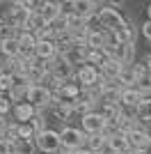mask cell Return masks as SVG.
I'll return each mask as SVG.
<instances>
[{
  "label": "cell",
  "mask_w": 151,
  "mask_h": 154,
  "mask_svg": "<svg viewBox=\"0 0 151 154\" xmlns=\"http://www.w3.org/2000/svg\"><path fill=\"white\" fill-rule=\"evenodd\" d=\"M99 113L103 115L105 122H117L119 115L124 113V108H121V103H101V106H99Z\"/></svg>",
  "instance_id": "obj_16"
},
{
  "label": "cell",
  "mask_w": 151,
  "mask_h": 154,
  "mask_svg": "<svg viewBox=\"0 0 151 154\" xmlns=\"http://www.w3.org/2000/svg\"><path fill=\"white\" fill-rule=\"evenodd\" d=\"M53 99H55V94H53L48 88H44V85H30V90L25 94V101L32 103L39 113H44V108H50Z\"/></svg>",
  "instance_id": "obj_5"
},
{
  "label": "cell",
  "mask_w": 151,
  "mask_h": 154,
  "mask_svg": "<svg viewBox=\"0 0 151 154\" xmlns=\"http://www.w3.org/2000/svg\"><path fill=\"white\" fill-rule=\"evenodd\" d=\"M144 64H147V69H149V74H151V53L144 58Z\"/></svg>",
  "instance_id": "obj_26"
},
{
  "label": "cell",
  "mask_w": 151,
  "mask_h": 154,
  "mask_svg": "<svg viewBox=\"0 0 151 154\" xmlns=\"http://www.w3.org/2000/svg\"><path fill=\"white\" fill-rule=\"evenodd\" d=\"M147 16H149V21H151V5L147 7Z\"/></svg>",
  "instance_id": "obj_28"
},
{
  "label": "cell",
  "mask_w": 151,
  "mask_h": 154,
  "mask_svg": "<svg viewBox=\"0 0 151 154\" xmlns=\"http://www.w3.org/2000/svg\"><path fill=\"white\" fill-rule=\"evenodd\" d=\"M149 134H151V127H149Z\"/></svg>",
  "instance_id": "obj_31"
},
{
  "label": "cell",
  "mask_w": 151,
  "mask_h": 154,
  "mask_svg": "<svg viewBox=\"0 0 151 154\" xmlns=\"http://www.w3.org/2000/svg\"><path fill=\"white\" fill-rule=\"evenodd\" d=\"M2 74H5V64H0V76H2Z\"/></svg>",
  "instance_id": "obj_29"
},
{
  "label": "cell",
  "mask_w": 151,
  "mask_h": 154,
  "mask_svg": "<svg viewBox=\"0 0 151 154\" xmlns=\"http://www.w3.org/2000/svg\"><path fill=\"white\" fill-rule=\"evenodd\" d=\"M71 154H94V152L87 149V147H80V149H76V152H71Z\"/></svg>",
  "instance_id": "obj_25"
},
{
  "label": "cell",
  "mask_w": 151,
  "mask_h": 154,
  "mask_svg": "<svg viewBox=\"0 0 151 154\" xmlns=\"http://www.w3.org/2000/svg\"><path fill=\"white\" fill-rule=\"evenodd\" d=\"M14 106L16 103H12V99L7 94H0V117H7L9 113H14Z\"/></svg>",
  "instance_id": "obj_21"
},
{
  "label": "cell",
  "mask_w": 151,
  "mask_h": 154,
  "mask_svg": "<svg viewBox=\"0 0 151 154\" xmlns=\"http://www.w3.org/2000/svg\"><path fill=\"white\" fill-rule=\"evenodd\" d=\"M133 154H149V149H138V152H133Z\"/></svg>",
  "instance_id": "obj_27"
},
{
  "label": "cell",
  "mask_w": 151,
  "mask_h": 154,
  "mask_svg": "<svg viewBox=\"0 0 151 154\" xmlns=\"http://www.w3.org/2000/svg\"><path fill=\"white\" fill-rule=\"evenodd\" d=\"M121 154H133V149H131V152H121Z\"/></svg>",
  "instance_id": "obj_30"
},
{
  "label": "cell",
  "mask_w": 151,
  "mask_h": 154,
  "mask_svg": "<svg viewBox=\"0 0 151 154\" xmlns=\"http://www.w3.org/2000/svg\"><path fill=\"white\" fill-rule=\"evenodd\" d=\"M140 28H142V35H144V37H147V39L151 42V21L147 19V21H144V23H142Z\"/></svg>",
  "instance_id": "obj_22"
},
{
  "label": "cell",
  "mask_w": 151,
  "mask_h": 154,
  "mask_svg": "<svg viewBox=\"0 0 151 154\" xmlns=\"http://www.w3.org/2000/svg\"><path fill=\"white\" fill-rule=\"evenodd\" d=\"M39 14L44 16L46 23H50V21L60 19V16H64V12H62V2H41V7H39Z\"/></svg>",
  "instance_id": "obj_15"
},
{
  "label": "cell",
  "mask_w": 151,
  "mask_h": 154,
  "mask_svg": "<svg viewBox=\"0 0 151 154\" xmlns=\"http://www.w3.org/2000/svg\"><path fill=\"white\" fill-rule=\"evenodd\" d=\"M34 147L39 149V154H57L62 149V136L55 129H46L34 138Z\"/></svg>",
  "instance_id": "obj_2"
},
{
  "label": "cell",
  "mask_w": 151,
  "mask_h": 154,
  "mask_svg": "<svg viewBox=\"0 0 151 154\" xmlns=\"http://www.w3.org/2000/svg\"><path fill=\"white\" fill-rule=\"evenodd\" d=\"M55 99L62 101V103H69V106L76 108V106L85 99V88L73 78V81H69V83H62V88L55 92Z\"/></svg>",
  "instance_id": "obj_3"
},
{
  "label": "cell",
  "mask_w": 151,
  "mask_h": 154,
  "mask_svg": "<svg viewBox=\"0 0 151 154\" xmlns=\"http://www.w3.org/2000/svg\"><path fill=\"white\" fill-rule=\"evenodd\" d=\"M105 145H108V138H105L103 134H89L87 138H85V147L92 149L94 154H96V152H101V149L105 147Z\"/></svg>",
  "instance_id": "obj_20"
},
{
  "label": "cell",
  "mask_w": 151,
  "mask_h": 154,
  "mask_svg": "<svg viewBox=\"0 0 151 154\" xmlns=\"http://www.w3.org/2000/svg\"><path fill=\"white\" fill-rule=\"evenodd\" d=\"M5 30H7V21H5V19H0V39L5 37Z\"/></svg>",
  "instance_id": "obj_23"
},
{
  "label": "cell",
  "mask_w": 151,
  "mask_h": 154,
  "mask_svg": "<svg viewBox=\"0 0 151 154\" xmlns=\"http://www.w3.org/2000/svg\"><path fill=\"white\" fill-rule=\"evenodd\" d=\"M60 136H62V147L69 149V152H76V149L85 147V138H87V134H85L80 127L64 124V127L60 129Z\"/></svg>",
  "instance_id": "obj_4"
},
{
  "label": "cell",
  "mask_w": 151,
  "mask_h": 154,
  "mask_svg": "<svg viewBox=\"0 0 151 154\" xmlns=\"http://www.w3.org/2000/svg\"><path fill=\"white\" fill-rule=\"evenodd\" d=\"M128 143H131V149L138 152V149H151V134L149 129H144L142 124H138V129H133L128 134Z\"/></svg>",
  "instance_id": "obj_8"
},
{
  "label": "cell",
  "mask_w": 151,
  "mask_h": 154,
  "mask_svg": "<svg viewBox=\"0 0 151 154\" xmlns=\"http://www.w3.org/2000/svg\"><path fill=\"white\" fill-rule=\"evenodd\" d=\"M0 55H2L5 60L21 58V44H19V37H5V39H0Z\"/></svg>",
  "instance_id": "obj_12"
},
{
  "label": "cell",
  "mask_w": 151,
  "mask_h": 154,
  "mask_svg": "<svg viewBox=\"0 0 151 154\" xmlns=\"http://www.w3.org/2000/svg\"><path fill=\"white\" fill-rule=\"evenodd\" d=\"M149 46H151V42H149Z\"/></svg>",
  "instance_id": "obj_32"
},
{
  "label": "cell",
  "mask_w": 151,
  "mask_h": 154,
  "mask_svg": "<svg viewBox=\"0 0 151 154\" xmlns=\"http://www.w3.org/2000/svg\"><path fill=\"white\" fill-rule=\"evenodd\" d=\"M73 113H76L73 106H69V103H62V101H57V99H53V103H50V115L55 117L57 122H67Z\"/></svg>",
  "instance_id": "obj_14"
},
{
  "label": "cell",
  "mask_w": 151,
  "mask_h": 154,
  "mask_svg": "<svg viewBox=\"0 0 151 154\" xmlns=\"http://www.w3.org/2000/svg\"><path fill=\"white\" fill-rule=\"evenodd\" d=\"M0 154H7V140L0 138Z\"/></svg>",
  "instance_id": "obj_24"
},
{
  "label": "cell",
  "mask_w": 151,
  "mask_h": 154,
  "mask_svg": "<svg viewBox=\"0 0 151 154\" xmlns=\"http://www.w3.org/2000/svg\"><path fill=\"white\" fill-rule=\"evenodd\" d=\"M37 154H39V152H37Z\"/></svg>",
  "instance_id": "obj_34"
},
{
  "label": "cell",
  "mask_w": 151,
  "mask_h": 154,
  "mask_svg": "<svg viewBox=\"0 0 151 154\" xmlns=\"http://www.w3.org/2000/svg\"><path fill=\"white\" fill-rule=\"evenodd\" d=\"M34 58H37L39 62H44V64L57 60L60 58V46H57V42H39Z\"/></svg>",
  "instance_id": "obj_9"
},
{
  "label": "cell",
  "mask_w": 151,
  "mask_h": 154,
  "mask_svg": "<svg viewBox=\"0 0 151 154\" xmlns=\"http://www.w3.org/2000/svg\"><path fill=\"white\" fill-rule=\"evenodd\" d=\"M76 81H78L85 90H89V88H96V85L103 83V76H101L99 67H94V64H82V67L76 69Z\"/></svg>",
  "instance_id": "obj_6"
},
{
  "label": "cell",
  "mask_w": 151,
  "mask_h": 154,
  "mask_svg": "<svg viewBox=\"0 0 151 154\" xmlns=\"http://www.w3.org/2000/svg\"><path fill=\"white\" fill-rule=\"evenodd\" d=\"M108 145L114 154H121V152H131V143H128V136L126 134H117L112 138H108Z\"/></svg>",
  "instance_id": "obj_17"
},
{
  "label": "cell",
  "mask_w": 151,
  "mask_h": 154,
  "mask_svg": "<svg viewBox=\"0 0 151 154\" xmlns=\"http://www.w3.org/2000/svg\"><path fill=\"white\" fill-rule=\"evenodd\" d=\"M149 103H151V101H149Z\"/></svg>",
  "instance_id": "obj_33"
},
{
  "label": "cell",
  "mask_w": 151,
  "mask_h": 154,
  "mask_svg": "<svg viewBox=\"0 0 151 154\" xmlns=\"http://www.w3.org/2000/svg\"><path fill=\"white\" fill-rule=\"evenodd\" d=\"M73 2H76L73 12L82 14V16H92V14H96L101 9V5H99V2H94V0H73Z\"/></svg>",
  "instance_id": "obj_19"
},
{
  "label": "cell",
  "mask_w": 151,
  "mask_h": 154,
  "mask_svg": "<svg viewBox=\"0 0 151 154\" xmlns=\"http://www.w3.org/2000/svg\"><path fill=\"white\" fill-rule=\"evenodd\" d=\"M144 101V97L138 88H124L121 90V108L124 110H138V106Z\"/></svg>",
  "instance_id": "obj_11"
},
{
  "label": "cell",
  "mask_w": 151,
  "mask_h": 154,
  "mask_svg": "<svg viewBox=\"0 0 151 154\" xmlns=\"http://www.w3.org/2000/svg\"><path fill=\"white\" fill-rule=\"evenodd\" d=\"M124 67H126V64H121V62H117V60L110 58L103 67H101V76H103V81H119Z\"/></svg>",
  "instance_id": "obj_13"
},
{
  "label": "cell",
  "mask_w": 151,
  "mask_h": 154,
  "mask_svg": "<svg viewBox=\"0 0 151 154\" xmlns=\"http://www.w3.org/2000/svg\"><path fill=\"white\" fill-rule=\"evenodd\" d=\"M105 120H103V115H101L99 110H94V113H87V115L80 117V129L85 131V134H103V129H105Z\"/></svg>",
  "instance_id": "obj_7"
},
{
  "label": "cell",
  "mask_w": 151,
  "mask_h": 154,
  "mask_svg": "<svg viewBox=\"0 0 151 154\" xmlns=\"http://www.w3.org/2000/svg\"><path fill=\"white\" fill-rule=\"evenodd\" d=\"M14 120H16V124H28V122H32L34 117L39 115V110L32 106V103H28V101H23V103H16L14 106Z\"/></svg>",
  "instance_id": "obj_10"
},
{
  "label": "cell",
  "mask_w": 151,
  "mask_h": 154,
  "mask_svg": "<svg viewBox=\"0 0 151 154\" xmlns=\"http://www.w3.org/2000/svg\"><path fill=\"white\" fill-rule=\"evenodd\" d=\"M99 19H101V26H103L105 32H117L126 23L124 12H121L119 5H114V2H110V5H101Z\"/></svg>",
  "instance_id": "obj_1"
},
{
  "label": "cell",
  "mask_w": 151,
  "mask_h": 154,
  "mask_svg": "<svg viewBox=\"0 0 151 154\" xmlns=\"http://www.w3.org/2000/svg\"><path fill=\"white\" fill-rule=\"evenodd\" d=\"M108 44V32L105 30H94V32H87V46L89 48H105Z\"/></svg>",
  "instance_id": "obj_18"
}]
</instances>
